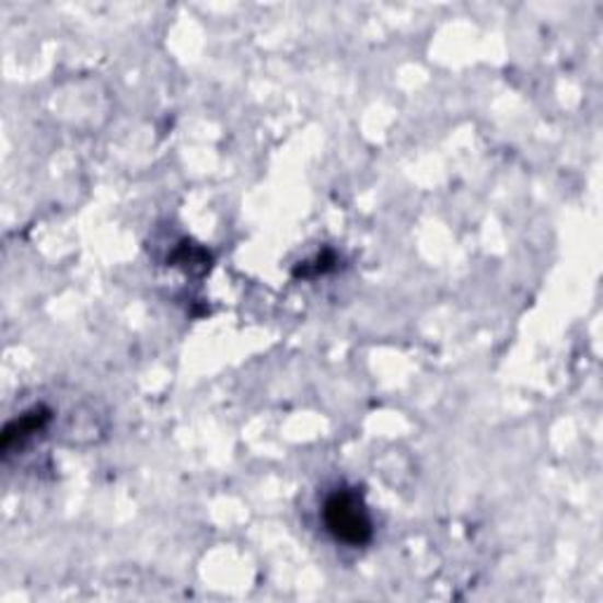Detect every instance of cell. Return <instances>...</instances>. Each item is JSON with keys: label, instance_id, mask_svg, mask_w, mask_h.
<instances>
[{"label": "cell", "instance_id": "3957f363", "mask_svg": "<svg viewBox=\"0 0 603 603\" xmlns=\"http://www.w3.org/2000/svg\"><path fill=\"white\" fill-rule=\"evenodd\" d=\"M335 255L333 253H323L314 259V265L312 262H304V265L295 271V276H302V278H316L318 274H326L328 269L335 267Z\"/></svg>", "mask_w": 603, "mask_h": 603}, {"label": "cell", "instance_id": "6da1fadb", "mask_svg": "<svg viewBox=\"0 0 603 603\" xmlns=\"http://www.w3.org/2000/svg\"><path fill=\"white\" fill-rule=\"evenodd\" d=\"M323 523L337 543L349 547H363L375 535L373 517L357 488L343 486L328 495L323 502Z\"/></svg>", "mask_w": 603, "mask_h": 603}, {"label": "cell", "instance_id": "7a4b0ae2", "mask_svg": "<svg viewBox=\"0 0 603 603\" xmlns=\"http://www.w3.org/2000/svg\"><path fill=\"white\" fill-rule=\"evenodd\" d=\"M53 420L55 413L50 406L38 404L34 408H28L20 417H14L12 422H8V427L3 429V439H0V451H3L5 457L14 451H20L24 443H28L36 434H40V431L48 429Z\"/></svg>", "mask_w": 603, "mask_h": 603}]
</instances>
